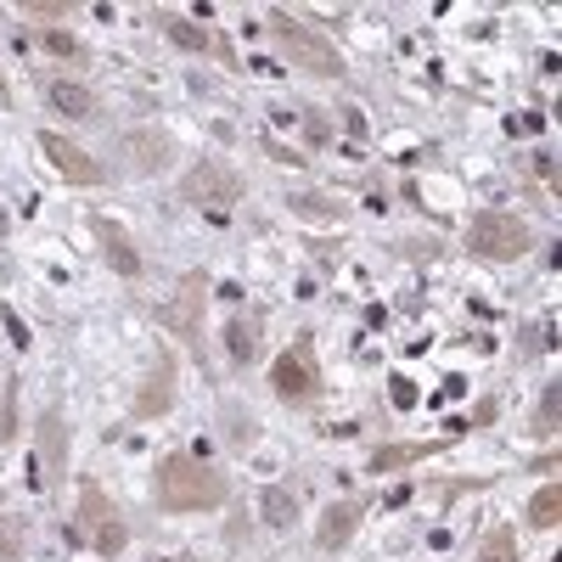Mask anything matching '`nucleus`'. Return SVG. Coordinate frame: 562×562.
Instances as JSON below:
<instances>
[{
    "instance_id": "16",
    "label": "nucleus",
    "mask_w": 562,
    "mask_h": 562,
    "mask_svg": "<svg viewBox=\"0 0 562 562\" xmlns=\"http://www.w3.org/2000/svg\"><path fill=\"white\" fill-rule=\"evenodd\" d=\"M225 349H231V360L237 366H254V355H259V321L254 315H237L225 326Z\"/></svg>"
},
{
    "instance_id": "20",
    "label": "nucleus",
    "mask_w": 562,
    "mask_h": 562,
    "mask_svg": "<svg viewBox=\"0 0 562 562\" xmlns=\"http://www.w3.org/2000/svg\"><path fill=\"white\" fill-rule=\"evenodd\" d=\"M34 40H40V45H45V52H52V57L85 63V40H79V34H68V29H40Z\"/></svg>"
},
{
    "instance_id": "6",
    "label": "nucleus",
    "mask_w": 562,
    "mask_h": 562,
    "mask_svg": "<svg viewBox=\"0 0 562 562\" xmlns=\"http://www.w3.org/2000/svg\"><path fill=\"white\" fill-rule=\"evenodd\" d=\"M270 389L288 400V405H304V400L321 394V371H315V360H310V338H299L293 349H281V355H276V366H270Z\"/></svg>"
},
{
    "instance_id": "8",
    "label": "nucleus",
    "mask_w": 562,
    "mask_h": 562,
    "mask_svg": "<svg viewBox=\"0 0 562 562\" xmlns=\"http://www.w3.org/2000/svg\"><path fill=\"white\" fill-rule=\"evenodd\" d=\"M119 153L130 158L135 175H164L175 164V135H164V130H124Z\"/></svg>"
},
{
    "instance_id": "22",
    "label": "nucleus",
    "mask_w": 562,
    "mask_h": 562,
    "mask_svg": "<svg viewBox=\"0 0 562 562\" xmlns=\"http://www.w3.org/2000/svg\"><path fill=\"white\" fill-rule=\"evenodd\" d=\"M12 434H18V394L7 389V394H0V450L12 445Z\"/></svg>"
},
{
    "instance_id": "3",
    "label": "nucleus",
    "mask_w": 562,
    "mask_h": 562,
    "mask_svg": "<svg viewBox=\"0 0 562 562\" xmlns=\"http://www.w3.org/2000/svg\"><path fill=\"white\" fill-rule=\"evenodd\" d=\"M467 248H473L479 259H490V265H506V259H524L535 248V231L518 214L490 209V214H479L473 225H467Z\"/></svg>"
},
{
    "instance_id": "18",
    "label": "nucleus",
    "mask_w": 562,
    "mask_h": 562,
    "mask_svg": "<svg viewBox=\"0 0 562 562\" xmlns=\"http://www.w3.org/2000/svg\"><path fill=\"white\" fill-rule=\"evenodd\" d=\"M473 562H518V535H512V529H490L479 540V557Z\"/></svg>"
},
{
    "instance_id": "12",
    "label": "nucleus",
    "mask_w": 562,
    "mask_h": 562,
    "mask_svg": "<svg viewBox=\"0 0 562 562\" xmlns=\"http://www.w3.org/2000/svg\"><path fill=\"white\" fill-rule=\"evenodd\" d=\"M259 518H265V529H276V535L299 529V495H293L288 484H265V490H259Z\"/></svg>"
},
{
    "instance_id": "17",
    "label": "nucleus",
    "mask_w": 562,
    "mask_h": 562,
    "mask_svg": "<svg viewBox=\"0 0 562 562\" xmlns=\"http://www.w3.org/2000/svg\"><path fill=\"white\" fill-rule=\"evenodd\" d=\"M557 518H562V490L557 484H540L529 495V529H557Z\"/></svg>"
},
{
    "instance_id": "1",
    "label": "nucleus",
    "mask_w": 562,
    "mask_h": 562,
    "mask_svg": "<svg viewBox=\"0 0 562 562\" xmlns=\"http://www.w3.org/2000/svg\"><path fill=\"white\" fill-rule=\"evenodd\" d=\"M225 473L198 456H164L158 473H153V501L164 512H214L225 506Z\"/></svg>"
},
{
    "instance_id": "23",
    "label": "nucleus",
    "mask_w": 562,
    "mask_h": 562,
    "mask_svg": "<svg viewBox=\"0 0 562 562\" xmlns=\"http://www.w3.org/2000/svg\"><path fill=\"white\" fill-rule=\"evenodd\" d=\"M506 130H512V135H535V130H540V119H535V113H512V119H506Z\"/></svg>"
},
{
    "instance_id": "24",
    "label": "nucleus",
    "mask_w": 562,
    "mask_h": 562,
    "mask_svg": "<svg viewBox=\"0 0 562 562\" xmlns=\"http://www.w3.org/2000/svg\"><path fill=\"white\" fill-rule=\"evenodd\" d=\"M7 333H12V344H18V349H29V326H23L12 310H7Z\"/></svg>"
},
{
    "instance_id": "26",
    "label": "nucleus",
    "mask_w": 562,
    "mask_h": 562,
    "mask_svg": "<svg viewBox=\"0 0 562 562\" xmlns=\"http://www.w3.org/2000/svg\"><path fill=\"white\" fill-rule=\"evenodd\" d=\"M158 562H192V557H158Z\"/></svg>"
},
{
    "instance_id": "5",
    "label": "nucleus",
    "mask_w": 562,
    "mask_h": 562,
    "mask_svg": "<svg viewBox=\"0 0 562 562\" xmlns=\"http://www.w3.org/2000/svg\"><path fill=\"white\" fill-rule=\"evenodd\" d=\"M79 535L97 546L102 557L124 551V512L108 501V490L97 479H79Z\"/></svg>"
},
{
    "instance_id": "4",
    "label": "nucleus",
    "mask_w": 562,
    "mask_h": 562,
    "mask_svg": "<svg viewBox=\"0 0 562 562\" xmlns=\"http://www.w3.org/2000/svg\"><path fill=\"white\" fill-rule=\"evenodd\" d=\"M243 192H248L243 175L231 169V164H214V158H209V164H192V169L180 175V198L198 203V209H209V220H225L231 209L243 203Z\"/></svg>"
},
{
    "instance_id": "11",
    "label": "nucleus",
    "mask_w": 562,
    "mask_h": 562,
    "mask_svg": "<svg viewBox=\"0 0 562 562\" xmlns=\"http://www.w3.org/2000/svg\"><path fill=\"white\" fill-rule=\"evenodd\" d=\"M355 524H360V506H355V501H333V506L321 512L315 546H321V551H344V546H349V535H355Z\"/></svg>"
},
{
    "instance_id": "19",
    "label": "nucleus",
    "mask_w": 562,
    "mask_h": 562,
    "mask_svg": "<svg viewBox=\"0 0 562 562\" xmlns=\"http://www.w3.org/2000/svg\"><path fill=\"white\" fill-rule=\"evenodd\" d=\"M29 557V529H23V518H0V562H23Z\"/></svg>"
},
{
    "instance_id": "7",
    "label": "nucleus",
    "mask_w": 562,
    "mask_h": 562,
    "mask_svg": "<svg viewBox=\"0 0 562 562\" xmlns=\"http://www.w3.org/2000/svg\"><path fill=\"white\" fill-rule=\"evenodd\" d=\"M203 304H209V276H186L180 293L164 304V326L169 333H180L186 344H203Z\"/></svg>"
},
{
    "instance_id": "10",
    "label": "nucleus",
    "mask_w": 562,
    "mask_h": 562,
    "mask_svg": "<svg viewBox=\"0 0 562 562\" xmlns=\"http://www.w3.org/2000/svg\"><path fill=\"white\" fill-rule=\"evenodd\" d=\"M40 147H45V158L57 164V175H63L68 186H102V180H108V169H102L97 158H90L85 147H74L68 135H45Z\"/></svg>"
},
{
    "instance_id": "2",
    "label": "nucleus",
    "mask_w": 562,
    "mask_h": 562,
    "mask_svg": "<svg viewBox=\"0 0 562 562\" xmlns=\"http://www.w3.org/2000/svg\"><path fill=\"white\" fill-rule=\"evenodd\" d=\"M270 40L281 45V57L299 63L304 74H321V79H338V74H344V52H338V45L326 40L321 29L299 23L293 12H276V18H270Z\"/></svg>"
},
{
    "instance_id": "14",
    "label": "nucleus",
    "mask_w": 562,
    "mask_h": 562,
    "mask_svg": "<svg viewBox=\"0 0 562 562\" xmlns=\"http://www.w3.org/2000/svg\"><path fill=\"white\" fill-rule=\"evenodd\" d=\"M45 97H52V108L63 119H97V97H90V85H79V79H52Z\"/></svg>"
},
{
    "instance_id": "9",
    "label": "nucleus",
    "mask_w": 562,
    "mask_h": 562,
    "mask_svg": "<svg viewBox=\"0 0 562 562\" xmlns=\"http://www.w3.org/2000/svg\"><path fill=\"white\" fill-rule=\"evenodd\" d=\"M175 378H180L175 355L158 349V355H153V371H147V383H140V394H135V416H140V422H153V416H164V411L175 405Z\"/></svg>"
},
{
    "instance_id": "15",
    "label": "nucleus",
    "mask_w": 562,
    "mask_h": 562,
    "mask_svg": "<svg viewBox=\"0 0 562 562\" xmlns=\"http://www.w3.org/2000/svg\"><path fill=\"white\" fill-rule=\"evenodd\" d=\"M158 29L175 45H186V52H220V34L203 29V23H192V18H180V12H158Z\"/></svg>"
},
{
    "instance_id": "25",
    "label": "nucleus",
    "mask_w": 562,
    "mask_h": 562,
    "mask_svg": "<svg viewBox=\"0 0 562 562\" xmlns=\"http://www.w3.org/2000/svg\"><path fill=\"white\" fill-rule=\"evenodd\" d=\"M7 231H12V214H7V203H0V237H7Z\"/></svg>"
},
{
    "instance_id": "13",
    "label": "nucleus",
    "mask_w": 562,
    "mask_h": 562,
    "mask_svg": "<svg viewBox=\"0 0 562 562\" xmlns=\"http://www.w3.org/2000/svg\"><path fill=\"white\" fill-rule=\"evenodd\" d=\"M90 231H97V243H102V254H108V265L119 276H140V254H135V243L124 237L113 220H90Z\"/></svg>"
},
{
    "instance_id": "21",
    "label": "nucleus",
    "mask_w": 562,
    "mask_h": 562,
    "mask_svg": "<svg viewBox=\"0 0 562 562\" xmlns=\"http://www.w3.org/2000/svg\"><path fill=\"white\" fill-rule=\"evenodd\" d=\"M557 394H562L557 383H551V389L540 394V416H535V428H540V439H551V434H557Z\"/></svg>"
}]
</instances>
